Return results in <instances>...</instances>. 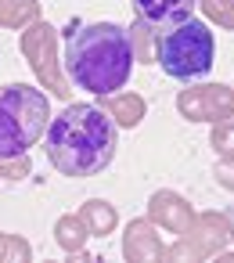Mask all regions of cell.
I'll list each match as a JSON object with an SVG mask.
<instances>
[{
	"instance_id": "obj_1",
	"label": "cell",
	"mask_w": 234,
	"mask_h": 263,
	"mask_svg": "<svg viewBox=\"0 0 234 263\" xmlns=\"http://www.w3.org/2000/svg\"><path fill=\"white\" fill-rule=\"evenodd\" d=\"M115 148H119L115 119L90 101L65 105L47 123V159L54 170H62V177L101 173L112 162Z\"/></svg>"
},
{
	"instance_id": "obj_2",
	"label": "cell",
	"mask_w": 234,
	"mask_h": 263,
	"mask_svg": "<svg viewBox=\"0 0 234 263\" xmlns=\"http://www.w3.org/2000/svg\"><path fill=\"white\" fill-rule=\"evenodd\" d=\"M65 72L69 80L98 98L119 94L133 72V40L115 22L76 26L65 40Z\"/></svg>"
},
{
	"instance_id": "obj_3",
	"label": "cell",
	"mask_w": 234,
	"mask_h": 263,
	"mask_svg": "<svg viewBox=\"0 0 234 263\" xmlns=\"http://www.w3.org/2000/svg\"><path fill=\"white\" fill-rule=\"evenodd\" d=\"M51 123L47 94L29 83H4L0 87V162L22 159Z\"/></svg>"
},
{
	"instance_id": "obj_4",
	"label": "cell",
	"mask_w": 234,
	"mask_h": 263,
	"mask_svg": "<svg viewBox=\"0 0 234 263\" xmlns=\"http://www.w3.org/2000/svg\"><path fill=\"white\" fill-rule=\"evenodd\" d=\"M216 58V36L202 18H187L173 29L162 33L159 40V65L166 76L187 83V80H202L209 76Z\"/></svg>"
},
{
	"instance_id": "obj_5",
	"label": "cell",
	"mask_w": 234,
	"mask_h": 263,
	"mask_svg": "<svg viewBox=\"0 0 234 263\" xmlns=\"http://www.w3.org/2000/svg\"><path fill=\"white\" fill-rule=\"evenodd\" d=\"M133 11L151 29H173L194 18V0H133Z\"/></svg>"
}]
</instances>
